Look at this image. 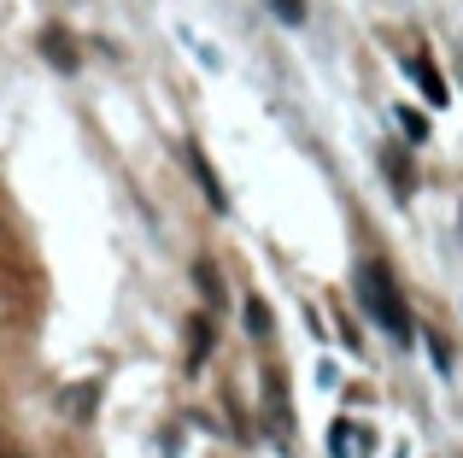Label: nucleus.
Segmentation results:
<instances>
[{
    "mask_svg": "<svg viewBox=\"0 0 463 458\" xmlns=\"http://www.w3.org/2000/svg\"><path fill=\"white\" fill-rule=\"evenodd\" d=\"M358 300H364V311H370V323H382V329L393 335L399 347L417 335L411 306H405V294H399V276L387 271L382 259H364V271H358Z\"/></svg>",
    "mask_w": 463,
    "mask_h": 458,
    "instance_id": "1",
    "label": "nucleus"
},
{
    "mask_svg": "<svg viewBox=\"0 0 463 458\" xmlns=\"http://www.w3.org/2000/svg\"><path fill=\"white\" fill-rule=\"evenodd\" d=\"M259 417H264V435L276 441L282 453H294L299 447V429H294V400H288V377L282 370H264V406H259Z\"/></svg>",
    "mask_w": 463,
    "mask_h": 458,
    "instance_id": "2",
    "label": "nucleus"
},
{
    "mask_svg": "<svg viewBox=\"0 0 463 458\" xmlns=\"http://www.w3.org/2000/svg\"><path fill=\"white\" fill-rule=\"evenodd\" d=\"M42 53H47V65H53V71H65V77L82 65V53H77V42H71V30H65V24H47V30H42Z\"/></svg>",
    "mask_w": 463,
    "mask_h": 458,
    "instance_id": "3",
    "label": "nucleus"
},
{
    "mask_svg": "<svg viewBox=\"0 0 463 458\" xmlns=\"http://www.w3.org/2000/svg\"><path fill=\"white\" fill-rule=\"evenodd\" d=\"M405 71L417 77V89L429 94V106H446V100H452V89H446V77L434 71V59H429V53H411V59H405Z\"/></svg>",
    "mask_w": 463,
    "mask_h": 458,
    "instance_id": "4",
    "label": "nucleus"
},
{
    "mask_svg": "<svg viewBox=\"0 0 463 458\" xmlns=\"http://www.w3.org/2000/svg\"><path fill=\"white\" fill-rule=\"evenodd\" d=\"M182 153H188V165H194V177H200V188H205V200H212V206H217V212H229V195H223V183H217V171H212V159H205V153H200V141H188V148H182Z\"/></svg>",
    "mask_w": 463,
    "mask_h": 458,
    "instance_id": "5",
    "label": "nucleus"
},
{
    "mask_svg": "<svg viewBox=\"0 0 463 458\" xmlns=\"http://www.w3.org/2000/svg\"><path fill=\"white\" fill-rule=\"evenodd\" d=\"M382 171H387V183H393V195H399V200H411V188H417V171H411V159L393 148V141L382 148Z\"/></svg>",
    "mask_w": 463,
    "mask_h": 458,
    "instance_id": "6",
    "label": "nucleus"
},
{
    "mask_svg": "<svg viewBox=\"0 0 463 458\" xmlns=\"http://www.w3.org/2000/svg\"><path fill=\"white\" fill-rule=\"evenodd\" d=\"M205 353H212V318L194 311V318H188V370H200Z\"/></svg>",
    "mask_w": 463,
    "mask_h": 458,
    "instance_id": "7",
    "label": "nucleus"
},
{
    "mask_svg": "<svg viewBox=\"0 0 463 458\" xmlns=\"http://www.w3.org/2000/svg\"><path fill=\"white\" fill-rule=\"evenodd\" d=\"M94 400H100V388H94V382H82V388H65V417L71 424H89V412H94Z\"/></svg>",
    "mask_w": 463,
    "mask_h": 458,
    "instance_id": "8",
    "label": "nucleus"
},
{
    "mask_svg": "<svg viewBox=\"0 0 463 458\" xmlns=\"http://www.w3.org/2000/svg\"><path fill=\"white\" fill-rule=\"evenodd\" d=\"M328 447H335V458H346V453H358V447H375V441H370V435H358V429H352L346 417H340L335 435H328Z\"/></svg>",
    "mask_w": 463,
    "mask_h": 458,
    "instance_id": "9",
    "label": "nucleus"
},
{
    "mask_svg": "<svg viewBox=\"0 0 463 458\" xmlns=\"http://www.w3.org/2000/svg\"><path fill=\"white\" fill-rule=\"evenodd\" d=\"M194 288H200L205 300H223V282H217V271H212V259H200L194 264Z\"/></svg>",
    "mask_w": 463,
    "mask_h": 458,
    "instance_id": "10",
    "label": "nucleus"
},
{
    "mask_svg": "<svg viewBox=\"0 0 463 458\" xmlns=\"http://www.w3.org/2000/svg\"><path fill=\"white\" fill-rule=\"evenodd\" d=\"M399 124H405V141H429V118L417 106H399Z\"/></svg>",
    "mask_w": 463,
    "mask_h": 458,
    "instance_id": "11",
    "label": "nucleus"
},
{
    "mask_svg": "<svg viewBox=\"0 0 463 458\" xmlns=\"http://www.w3.org/2000/svg\"><path fill=\"white\" fill-rule=\"evenodd\" d=\"M247 329H252V335H270V306H264L259 294L247 300Z\"/></svg>",
    "mask_w": 463,
    "mask_h": 458,
    "instance_id": "12",
    "label": "nucleus"
},
{
    "mask_svg": "<svg viewBox=\"0 0 463 458\" xmlns=\"http://www.w3.org/2000/svg\"><path fill=\"white\" fill-rule=\"evenodd\" d=\"M282 24H306V0H264Z\"/></svg>",
    "mask_w": 463,
    "mask_h": 458,
    "instance_id": "13",
    "label": "nucleus"
},
{
    "mask_svg": "<svg viewBox=\"0 0 463 458\" xmlns=\"http://www.w3.org/2000/svg\"><path fill=\"white\" fill-rule=\"evenodd\" d=\"M0 458H30V447H24L18 435H6V429H0Z\"/></svg>",
    "mask_w": 463,
    "mask_h": 458,
    "instance_id": "14",
    "label": "nucleus"
},
{
    "mask_svg": "<svg viewBox=\"0 0 463 458\" xmlns=\"http://www.w3.org/2000/svg\"><path fill=\"white\" fill-rule=\"evenodd\" d=\"M458 53H463V42H458Z\"/></svg>",
    "mask_w": 463,
    "mask_h": 458,
    "instance_id": "15",
    "label": "nucleus"
}]
</instances>
